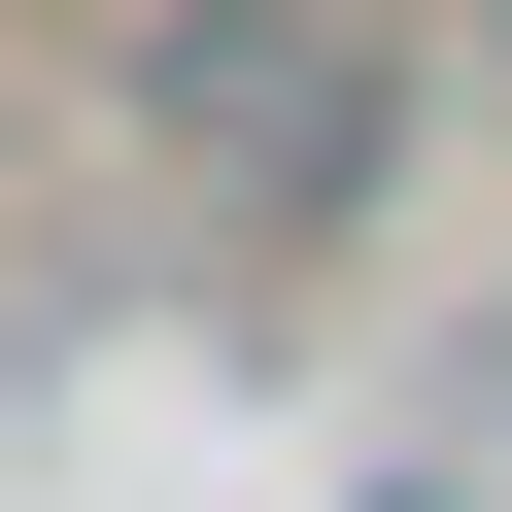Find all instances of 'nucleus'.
<instances>
[{
    "label": "nucleus",
    "mask_w": 512,
    "mask_h": 512,
    "mask_svg": "<svg viewBox=\"0 0 512 512\" xmlns=\"http://www.w3.org/2000/svg\"><path fill=\"white\" fill-rule=\"evenodd\" d=\"M239 239H308V205H376L410 171V69H376V0H137V69H103Z\"/></svg>",
    "instance_id": "f257e3e1"
}]
</instances>
